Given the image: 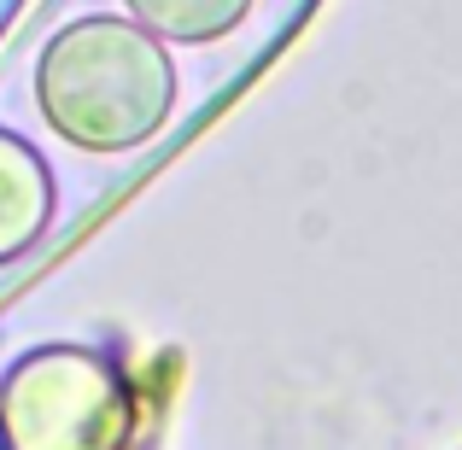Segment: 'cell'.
<instances>
[{"label": "cell", "instance_id": "7a4b0ae2", "mask_svg": "<svg viewBox=\"0 0 462 450\" xmlns=\"http://www.w3.org/2000/svg\"><path fill=\"white\" fill-rule=\"evenodd\" d=\"M0 416L18 450H112L129 421V398L106 357L47 345L6 374Z\"/></svg>", "mask_w": 462, "mask_h": 450}, {"label": "cell", "instance_id": "277c9868", "mask_svg": "<svg viewBox=\"0 0 462 450\" xmlns=\"http://www.w3.org/2000/svg\"><path fill=\"white\" fill-rule=\"evenodd\" d=\"M124 6H129V23H141L158 41L205 47V41H217V35L240 30L252 0H124Z\"/></svg>", "mask_w": 462, "mask_h": 450}, {"label": "cell", "instance_id": "6da1fadb", "mask_svg": "<svg viewBox=\"0 0 462 450\" xmlns=\"http://www.w3.org/2000/svg\"><path fill=\"white\" fill-rule=\"evenodd\" d=\"M35 100L59 141L82 152H135L176 112L164 41L129 18H77L42 47Z\"/></svg>", "mask_w": 462, "mask_h": 450}, {"label": "cell", "instance_id": "3957f363", "mask_svg": "<svg viewBox=\"0 0 462 450\" xmlns=\"http://www.w3.org/2000/svg\"><path fill=\"white\" fill-rule=\"evenodd\" d=\"M47 216H53V176H47L42 152L23 135L0 129V263L30 252Z\"/></svg>", "mask_w": 462, "mask_h": 450}]
</instances>
